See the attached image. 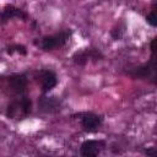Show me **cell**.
I'll use <instances>...</instances> for the list:
<instances>
[{"label":"cell","mask_w":157,"mask_h":157,"mask_svg":"<svg viewBox=\"0 0 157 157\" xmlns=\"http://www.w3.org/2000/svg\"><path fill=\"white\" fill-rule=\"evenodd\" d=\"M124 32H125V25H124V22H120V23H118V25L110 31V36H112L113 39L119 40V39L123 37Z\"/></svg>","instance_id":"8fae6325"},{"label":"cell","mask_w":157,"mask_h":157,"mask_svg":"<svg viewBox=\"0 0 157 157\" xmlns=\"http://www.w3.org/2000/svg\"><path fill=\"white\" fill-rule=\"evenodd\" d=\"M18 103H20V112L22 113V115L29 114L31 108H32V102H31V99L27 98V97H22V98L18 101Z\"/></svg>","instance_id":"30bf717a"},{"label":"cell","mask_w":157,"mask_h":157,"mask_svg":"<svg viewBox=\"0 0 157 157\" xmlns=\"http://www.w3.org/2000/svg\"><path fill=\"white\" fill-rule=\"evenodd\" d=\"M58 83L56 75L50 70H43L40 71V85H42V92L48 93L50 92Z\"/></svg>","instance_id":"ba28073f"},{"label":"cell","mask_w":157,"mask_h":157,"mask_svg":"<svg viewBox=\"0 0 157 157\" xmlns=\"http://www.w3.org/2000/svg\"><path fill=\"white\" fill-rule=\"evenodd\" d=\"M70 36H71V31L70 29L61 31V32H59L58 34H54V36H45L40 40V47L45 52L53 50L55 48H61L69 40Z\"/></svg>","instance_id":"6da1fadb"},{"label":"cell","mask_w":157,"mask_h":157,"mask_svg":"<svg viewBox=\"0 0 157 157\" xmlns=\"http://www.w3.org/2000/svg\"><path fill=\"white\" fill-rule=\"evenodd\" d=\"M102 59H103V54L96 48H90V49L87 48V49L76 52L72 55V60L77 65H85L88 60L98 61V60H102Z\"/></svg>","instance_id":"7a4b0ae2"},{"label":"cell","mask_w":157,"mask_h":157,"mask_svg":"<svg viewBox=\"0 0 157 157\" xmlns=\"http://www.w3.org/2000/svg\"><path fill=\"white\" fill-rule=\"evenodd\" d=\"M81 126L87 132H94L98 130V128L102 124V117L94 114V113H83L80 115Z\"/></svg>","instance_id":"277c9868"},{"label":"cell","mask_w":157,"mask_h":157,"mask_svg":"<svg viewBox=\"0 0 157 157\" xmlns=\"http://www.w3.org/2000/svg\"><path fill=\"white\" fill-rule=\"evenodd\" d=\"M15 17H17V18H23V20H25V18L27 17V15H26L21 9H18V7H15V6H12V5H6V6L4 7L1 15H0L1 22H6L7 20H11V18H15Z\"/></svg>","instance_id":"9c48e42d"},{"label":"cell","mask_w":157,"mask_h":157,"mask_svg":"<svg viewBox=\"0 0 157 157\" xmlns=\"http://www.w3.org/2000/svg\"><path fill=\"white\" fill-rule=\"evenodd\" d=\"M6 86L10 90V92L15 94H21L25 92L27 87V77L22 74H13L7 77Z\"/></svg>","instance_id":"5b68a950"},{"label":"cell","mask_w":157,"mask_h":157,"mask_svg":"<svg viewBox=\"0 0 157 157\" xmlns=\"http://www.w3.org/2000/svg\"><path fill=\"white\" fill-rule=\"evenodd\" d=\"M38 107H39V109L43 113L54 114V113H58L61 109V102H60V99L58 97H54V96H52V97L43 96L38 101Z\"/></svg>","instance_id":"3957f363"},{"label":"cell","mask_w":157,"mask_h":157,"mask_svg":"<svg viewBox=\"0 0 157 157\" xmlns=\"http://www.w3.org/2000/svg\"><path fill=\"white\" fill-rule=\"evenodd\" d=\"M146 22H147L150 26H152V27H156V26H157V17H156V12H155V5H153L152 12L146 16Z\"/></svg>","instance_id":"4fadbf2b"},{"label":"cell","mask_w":157,"mask_h":157,"mask_svg":"<svg viewBox=\"0 0 157 157\" xmlns=\"http://www.w3.org/2000/svg\"><path fill=\"white\" fill-rule=\"evenodd\" d=\"M155 71H156V64H155V56L152 55V58L148 63L132 69L129 72V75L134 78H147L150 76H153Z\"/></svg>","instance_id":"52a82bcc"},{"label":"cell","mask_w":157,"mask_h":157,"mask_svg":"<svg viewBox=\"0 0 157 157\" xmlns=\"http://www.w3.org/2000/svg\"><path fill=\"white\" fill-rule=\"evenodd\" d=\"M156 40H157V39H156V38H153V39L151 40V45H150V47H151V52H152V55H153V56H155V53H156Z\"/></svg>","instance_id":"5bb4252c"},{"label":"cell","mask_w":157,"mask_h":157,"mask_svg":"<svg viewBox=\"0 0 157 157\" xmlns=\"http://www.w3.org/2000/svg\"><path fill=\"white\" fill-rule=\"evenodd\" d=\"M104 145L105 144L102 140H86L81 145L80 153L83 157H94L102 151Z\"/></svg>","instance_id":"8992f818"},{"label":"cell","mask_w":157,"mask_h":157,"mask_svg":"<svg viewBox=\"0 0 157 157\" xmlns=\"http://www.w3.org/2000/svg\"><path fill=\"white\" fill-rule=\"evenodd\" d=\"M145 153H147V155H151V156H153V155H156L157 152H156V150H155V148H148V150H145Z\"/></svg>","instance_id":"9a60e30c"},{"label":"cell","mask_w":157,"mask_h":157,"mask_svg":"<svg viewBox=\"0 0 157 157\" xmlns=\"http://www.w3.org/2000/svg\"><path fill=\"white\" fill-rule=\"evenodd\" d=\"M13 52H17V53H20V54H22V55H26V54H27L26 47H25V45H21V44H15V45H11V47L7 48V53H9V54H12Z\"/></svg>","instance_id":"7c38bea8"}]
</instances>
